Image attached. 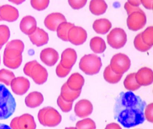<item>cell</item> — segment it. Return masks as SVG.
Segmentation results:
<instances>
[{
	"instance_id": "6da1fadb",
	"label": "cell",
	"mask_w": 153,
	"mask_h": 129,
	"mask_svg": "<svg viewBox=\"0 0 153 129\" xmlns=\"http://www.w3.org/2000/svg\"><path fill=\"white\" fill-rule=\"evenodd\" d=\"M146 102L131 91L121 92L115 99L114 118L125 128L134 127L144 122Z\"/></svg>"
},
{
	"instance_id": "7a4b0ae2",
	"label": "cell",
	"mask_w": 153,
	"mask_h": 129,
	"mask_svg": "<svg viewBox=\"0 0 153 129\" xmlns=\"http://www.w3.org/2000/svg\"><path fill=\"white\" fill-rule=\"evenodd\" d=\"M25 48L23 41L14 39L6 45L3 55V63L5 66L16 69L21 65L23 60L22 53Z\"/></svg>"
},
{
	"instance_id": "3957f363",
	"label": "cell",
	"mask_w": 153,
	"mask_h": 129,
	"mask_svg": "<svg viewBox=\"0 0 153 129\" xmlns=\"http://www.w3.org/2000/svg\"><path fill=\"white\" fill-rule=\"evenodd\" d=\"M16 100L10 91L0 84V120L9 118L16 110Z\"/></svg>"
},
{
	"instance_id": "277c9868",
	"label": "cell",
	"mask_w": 153,
	"mask_h": 129,
	"mask_svg": "<svg viewBox=\"0 0 153 129\" xmlns=\"http://www.w3.org/2000/svg\"><path fill=\"white\" fill-rule=\"evenodd\" d=\"M24 72L38 85L44 84L48 79L47 70L36 60L27 63L24 67Z\"/></svg>"
},
{
	"instance_id": "5b68a950",
	"label": "cell",
	"mask_w": 153,
	"mask_h": 129,
	"mask_svg": "<svg viewBox=\"0 0 153 129\" xmlns=\"http://www.w3.org/2000/svg\"><path fill=\"white\" fill-rule=\"evenodd\" d=\"M38 119L43 126L55 127L60 123L62 116L55 108L51 107H46L39 110Z\"/></svg>"
},
{
	"instance_id": "8992f818",
	"label": "cell",
	"mask_w": 153,
	"mask_h": 129,
	"mask_svg": "<svg viewBox=\"0 0 153 129\" xmlns=\"http://www.w3.org/2000/svg\"><path fill=\"white\" fill-rule=\"evenodd\" d=\"M102 66L101 58L94 54L85 55L80 59L79 63V69L89 75L98 73Z\"/></svg>"
},
{
	"instance_id": "52a82bcc",
	"label": "cell",
	"mask_w": 153,
	"mask_h": 129,
	"mask_svg": "<svg viewBox=\"0 0 153 129\" xmlns=\"http://www.w3.org/2000/svg\"><path fill=\"white\" fill-rule=\"evenodd\" d=\"M110 65L113 71L116 74L123 75L129 69L131 61L125 54L119 53L112 56Z\"/></svg>"
},
{
	"instance_id": "ba28073f",
	"label": "cell",
	"mask_w": 153,
	"mask_h": 129,
	"mask_svg": "<svg viewBox=\"0 0 153 129\" xmlns=\"http://www.w3.org/2000/svg\"><path fill=\"white\" fill-rule=\"evenodd\" d=\"M127 40V34L124 30L120 28L113 29L107 36V43L115 49H120L123 47Z\"/></svg>"
},
{
	"instance_id": "9c48e42d",
	"label": "cell",
	"mask_w": 153,
	"mask_h": 129,
	"mask_svg": "<svg viewBox=\"0 0 153 129\" xmlns=\"http://www.w3.org/2000/svg\"><path fill=\"white\" fill-rule=\"evenodd\" d=\"M12 129H36V125L32 115L24 114L12 119L10 124Z\"/></svg>"
},
{
	"instance_id": "30bf717a",
	"label": "cell",
	"mask_w": 153,
	"mask_h": 129,
	"mask_svg": "<svg viewBox=\"0 0 153 129\" xmlns=\"http://www.w3.org/2000/svg\"><path fill=\"white\" fill-rule=\"evenodd\" d=\"M146 16L142 10L132 13L128 16L127 24L130 30L137 31L144 27L146 23Z\"/></svg>"
},
{
	"instance_id": "8fae6325",
	"label": "cell",
	"mask_w": 153,
	"mask_h": 129,
	"mask_svg": "<svg viewBox=\"0 0 153 129\" xmlns=\"http://www.w3.org/2000/svg\"><path fill=\"white\" fill-rule=\"evenodd\" d=\"M87 38V33L83 28L74 26L70 30L68 34V41L75 45L84 44Z\"/></svg>"
},
{
	"instance_id": "7c38bea8",
	"label": "cell",
	"mask_w": 153,
	"mask_h": 129,
	"mask_svg": "<svg viewBox=\"0 0 153 129\" xmlns=\"http://www.w3.org/2000/svg\"><path fill=\"white\" fill-rule=\"evenodd\" d=\"M11 89L16 95L22 96L25 94L30 88V83L28 79L24 77H18L11 82Z\"/></svg>"
},
{
	"instance_id": "4fadbf2b",
	"label": "cell",
	"mask_w": 153,
	"mask_h": 129,
	"mask_svg": "<svg viewBox=\"0 0 153 129\" xmlns=\"http://www.w3.org/2000/svg\"><path fill=\"white\" fill-rule=\"evenodd\" d=\"M93 111L92 103L88 99L79 100L75 105L74 111L77 116L83 118L91 114Z\"/></svg>"
},
{
	"instance_id": "5bb4252c",
	"label": "cell",
	"mask_w": 153,
	"mask_h": 129,
	"mask_svg": "<svg viewBox=\"0 0 153 129\" xmlns=\"http://www.w3.org/2000/svg\"><path fill=\"white\" fill-rule=\"evenodd\" d=\"M65 22H67V20L62 13H53L46 16L45 19L44 24L48 29L52 31H55L61 23Z\"/></svg>"
},
{
	"instance_id": "9a60e30c",
	"label": "cell",
	"mask_w": 153,
	"mask_h": 129,
	"mask_svg": "<svg viewBox=\"0 0 153 129\" xmlns=\"http://www.w3.org/2000/svg\"><path fill=\"white\" fill-rule=\"evenodd\" d=\"M136 81L140 86H147L152 84L153 82L152 70L148 67L140 68L135 75Z\"/></svg>"
},
{
	"instance_id": "2e32d148",
	"label": "cell",
	"mask_w": 153,
	"mask_h": 129,
	"mask_svg": "<svg viewBox=\"0 0 153 129\" xmlns=\"http://www.w3.org/2000/svg\"><path fill=\"white\" fill-rule=\"evenodd\" d=\"M19 17L18 10L9 4L0 6V17L2 20L9 22L15 21Z\"/></svg>"
},
{
	"instance_id": "e0dca14e",
	"label": "cell",
	"mask_w": 153,
	"mask_h": 129,
	"mask_svg": "<svg viewBox=\"0 0 153 129\" xmlns=\"http://www.w3.org/2000/svg\"><path fill=\"white\" fill-rule=\"evenodd\" d=\"M77 57L76 52L74 49L67 48L62 53L60 64L64 68L71 69L76 61Z\"/></svg>"
},
{
	"instance_id": "ac0fdd59",
	"label": "cell",
	"mask_w": 153,
	"mask_h": 129,
	"mask_svg": "<svg viewBox=\"0 0 153 129\" xmlns=\"http://www.w3.org/2000/svg\"><path fill=\"white\" fill-rule=\"evenodd\" d=\"M42 62L49 66L54 65L59 60V55L55 49L51 47L45 48L40 53Z\"/></svg>"
},
{
	"instance_id": "d6986e66",
	"label": "cell",
	"mask_w": 153,
	"mask_h": 129,
	"mask_svg": "<svg viewBox=\"0 0 153 129\" xmlns=\"http://www.w3.org/2000/svg\"><path fill=\"white\" fill-rule=\"evenodd\" d=\"M37 28V22L34 17L30 15L25 16L21 20L20 28L21 31L26 35H29L33 33Z\"/></svg>"
},
{
	"instance_id": "ffe728a7",
	"label": "cell",
	"mask_w": 153,
	"mask_h": 129,
	"mask_svg": "<svg viewBox=\"0 0 153 129\" xmlns=\"http://www.w3.org/2000/svg\"><path fill=\"white\" fill-rule=\"evenodd\" d=\"M28 36L33 44L37 47L47 44L49 39L48 33L39 27L36 28L35 32Z\"/></svg>"
},
{
	"instance_id": "44dd1931",
	"label": "cell",
	"mask_w": 153,
	"mask_h": 129,
	"mask_svg": "<svg viewBox=\"0 0 153 129\" xmlns=\"http://www.w3.org/2000/svg\"><path fill=\"white\" fill-rule=\"evenodd\" d=\"M85 82L84 77L80 73H75L70 76L66 83L69 88L77 91L81 90Z\"/></svg>"
},
{
	"instance_id": "7402d4cb",
	"label": "cell",
	"mask_w": 153,
	"mask_h": 129,
	"mask_svg": "<svg viewBox=\"0 0 153 129\" xmlns=\"http://www.w3.org/2000/svg\"><path fill=\"white\" fill-rule=\"evenodd\" d=\"M43 101V96L41 92L38 91L31 92L25 99L26 105L30 108H35L39 106Z\"/></svg>"
},
{
	"instance_id": "603a6c76",
	"label": "cell",
	"mask_w": 153,
	"mask_h": 129,
	"mask_svg": "<svg viewBox=\"0 0 153 129\" xmlns=\"http://www.w3.org/2000/svg\"><path fill=\"white\" fill-rule=\"evenodd\" d=\"M112 24L111 22L106 19L96 20L93 23V27L96 32L100 34H105L111 29Z\"/></svg>"
},
{
	"instance_id": "cb8c5ba5",
	"label": "cell",
	"mask_w": 153,
	"mask_h": 129,
	"mask_svg": "<svg viewBox=\"0 0 153 129\" xmlns=\"http://www.w3.org/2000/svg\"><path fill=\"white\" fill-rule=\"evenodd\" d=\"M81 90L74 91L69 88L67 83H64L61 89L60 96L65 101L73 102L78 98L81 94Z\"/></svg>"
},
{
	"instance_id": "d4e9b609",
	"label": "cell",
	"mask_w": 153,
	"mask_h": 129,
	"mask_svg": "<svg viewBox=\"0 0 153 129\" xmlns=\"http://www.w3.org/2000/svg\"><path fill=\"white\" fill-rule=\"evenodd\" d=\"M107 7V4L103 0H94L90 1L89 10L93 14L100 15L105 12Z\"/></svg>"
},
{
	"instance_id": "484cf974",
	"label": "cell",
	"mask_w": 153,
	"mask_h": 129,
	"mask_svg": "<svg viewBox=\"0 0 153 129\" xmlns=\"http://www.w3.org/2000/svg\"><path fill=\"white\" fill-rule=\"evenodd\" d=\"M90 47L92 51L95 53H102L106 48V44L104 39L100 37H94L91 39Z\"/></svg>"
},
{
	"instance_id": "4316f807",
	"label": "cell",
	"mask_w": 153,
	"mask_h": 129,
	"mask_svg": "<svg viewBox=\"0 0 153 129\" xmlns=\"http://www.w3.org/2000/svg\"><path fill=\"white\" fill-rule=\"evenodd\" d=\"M75 26L73 23L70 22H63L61 23L57 29V36L62 40L64 41H68V34L71 27Z\"/></svg>"
},
{
	"instance_id": "83f0119b",
	"label": "cell",
	"mask_w": 153,
	"mask_h": 129,
	"mask_svg": "<svg viewBox=\"0 0 153 129\" xmlns=\"http://www.w3.org/2000/svg\"><path fill=\"white\" fill-rule=\"evenodd\" d=\"M123 75L116 74L113 71L110 64L105 69L103 73V77L105 80L111 84H115L120 81Z\"/></svg>"
},
{
	"instance_id": "f1b7e54d",
	"label": "cell",
	"mask_w": 153,
	"mask_h": 129,
	"mask_svg": "<svg viewBox=\"0 0 153 129\" xmlns=\"http://www.w3.org/2000/svg\"><path fill=\"white\" fill-rule=\"evenodd\" d=\"M135 75V73H130L125 78L123 82V85L126 89L131 91H134L138 89L141 87L137 82Z\"/></svg>"
},
{
	"instance_id": "f546056e",
	"label": "cell",
	"mask_w": 153,
	"mask_h": 129,
	"mask_svg": "<svg viewBox=\"0 0 153 129\" xmlns=\"http://www.w3.org/2000/svg\"><path fill=\"white\" fill-rule=\"evenodd\" d=\"M15 78V74L11 71L4 69L0 70V82L10 86L11 82Z\"/></svg>"
},
{
	"instance_id": "4dcf8cb0",
	"label": "cell",
	"mask_w": 153,
	"mask_h": 129,
	"mask_svg": "<svg viewBox=\"0 0 153 129\" xmlns=\"http://www.w3.org/2000/svg\"><path fill=\"white\" fill-rule=\"evenodd\" d=\"M141 39L147 45L152 47L153 45V27H148L144 31L140 33Z\"/></svg>"
},
{
	"instance_id": "1f68e13d",
	"label": "cell",
	"mask_w": 153,
	"mask_h": 129,
	"mask_svg": "<svg viewBox=\"0 0 153 129\" xmlns=\"http://www.w3.org/2000/svg\"><path fill=\"white\" fill-rule=\"evenodd\" d=\"M76 129H96V125L92 119L85 118L76 123Z\"/></svg>"
},
{
	"instance_id": "d6a6232c",
	"label": "cell",
	"mask_w": 153,
	"mask_h": 129,
	"mask_svg": "<svg viewBox=\"0 0 153 129\" xmlns=\"http://www.w3.org/2000/svg\"><path fill=\"white\" fill-rule=\"evenodd\" d=\"M10 37V30L7 25H0V46L6 44Z\"/></svg>"
},
{
	"instance_id": "836d02e7",
	"label": "cell",
	"mask_w": 153,
	"mask_h": 129,
	"mask_svg": "<svg viewBox=\"0 0 153 129\" xmlns=\"http://www.w3.org/2000/svg\"><path fill=\"white\" fill-rule=\"evenodd\" d=\"M134 45L135 48L137 50L142 52H145L146 51H148L152 47L147 45L143 42L141 39L140 33L138 34L135 37L134 40Z\"/></svg>"
},
{
	"instance_id": "e575fe53",
	"label": "cell",
	"mask_w": 153,
	"mask_h": 129,
	"mask_svg": "<svg viewBox=\"0 0 153 129\" xmlns=\"http://www.w3.org/2000/svg\"><path fill=\"white\" fill-rule=\"evenodd\" d=\"M73 102H68L65 101L61 96L58 97L57 99V104L62 112L64 113L69 112L72 109Z\"/></svg>"
},
{
	"instance_id": "d590c367",
	"label": "cell",
	"mask_w": 153,
	"mask_h": 129,
	"mask_svg": "<svg viewBox=\"0 0 153 129\" xmlns=\"http://www.w3.org/2000/svg\"><path fill=\"white\" fill-rule=\"evenodd\" d=\"M50 3L49 0H36L31 1V5L34 9L37 10H42L46 9Z\"/></svg>"
},
{
	"instance_id": "8d00e7d4",
	"label": "cell",
	"mask_w": 153,
	"mask_h": 129,
	"mask_svg": "<svg viewBox=\"0 0 153 129\" xmlns=\"http://www.w3.org/2000/svg\"><path fill=\"white\" fill-rule=\"evenodd\" d=\"M144 116L147 121L149 122H153V103L149 104L146 106L144 112Z\"/></svg>"
},
{
	"instance_id": "74e56055",
	"label": "cell",
	"mask_w": 153,
	"mask_h": 129,
	"mask_svg": "<svg viewBox=\"0 0 153 129\" xmlns=\"http://www.w3.org/2000/svg\"><path fill=\"white\" fill-rule=\"evenodd\" d=\"M71 69H67L62 66L60 64L57 65L56 69V73L57 76L60 78H64L69 73Z\"/></svg>"
},
{
	"instance_id": "f35d334b",
	"label": "cell",
	"mask_w": 153,
	"mask_h": 129,
	"mask_svg": "<svg viewBox=\"0 0 153 129\" xmlns=\"http://www.w3.org/2000/svg\"><path fill=\"white\" fill-rule=\"evenodd\" d=\"M68 1L72 9L79 10L83 8L85 5L87 1L86 0H69Z\"/></svg>"
},
{
	"instance_id": "ab89813d",
	"label": "cell",
	"mask_w": 153,
	"mask_h": 129,
	"mask_svg": "<svg viewBox=\"0 0 153 129\" xmlns=\"http://www.w3.org/2000/svg\"><path fill=\"white\" fill-rule=\"evenodd\" d=\"M124 9L126 10L128 15L132 13L141 10V9L139 7H136V6H132L131 4H130L128 1L125 3L124 6Z\"/></svg>"
},
{
	"instance_id": "60d3db41",
	"label": "cell",
	"mask_w": 153,
	"mask_h": 129,
	"mask_svg": "<svg viewBox=\"0 0 153 129\" xmlns=\"http://www.w3.org/2000/svg\"><path fill=\"white\" fill-rule=\"evenodd\" d=\"M140 2L146 9H148V10H152L153 0H149V1L142 0V1H140Z\"/></svg>"
},
{
	"instance_id": "b9f144b4",
	"label": "cell",
	"mask_w": 153,
	"mask_h": 129,
	"mask_svg": "<svg viewBox=\"0 0 153 129\" xmlns=\"http://www.w3.org/2000/svg\"><path fill=\"white\" fill-rule=\"evenodd\" d=\"M105 129H122V128L118 124L111 123L107 125Z\"/></svg>"
},
{
	"instance_id": "7bdbcfd3",
	"label": "cell",
	"mask_w": 153,
	"mask_h": 129,
	"mask_svg": "<svg viewBox=\"0 0 153 129\" xmlns=\"http://www.w3.org/2000/svg\"><path fill=\"white\" fill-rule=\"evenodd\" d=\"M128 2L131 4L132 6H136V7H139L140 5L141 4V2H140V1H128Z\"/></svg>"
},
{
	"instance_id": "ee69618b",
	"label": "cell",
	"mask_w": 153,
	"mask_h": 129,
	"mask_svg": "<svg viewBox=\"0 0 153 129\" xmlns=\"http://www.w3.org/2000/svg\"><path fill=\"white\" fill-rule=\"evenodd\" d=\"M0 129H12L7 125L0 123Z\"/></svg>"
},
{
	"instance_id": "f6af8a7d",
	"label": "cell",
	"mask_w": 153,
	"mask_h": 129,
	"mask_svg": "<svg viewBox=\"0 0 153 129\" xmlns=\"http://www.w3.org/2000/svg\"><path fill=\"white\" fill-rule=\"evenodd\" d=\"M10 1L16 4H18L22 3L23 2L25 1Z\"/></svg>"
},
{
	"instance_id": "bcb514c9",
	"label": "cell",
	"mask_w": 153,
	"mask_h": 129,
	"mask_svg": "<svg viewBox=\"0 0 153 129\" xmlns=\"http://www.w3.org/2000/svg\"><path fill=\"white\" fill-rule=\"evenodd\" d=\"M65 129H76V127H66Z\"/></svg>"
},
{
	"instance_id": "7dc6e473",
	"label": "cell",
	"mask_w": 153,
	"mask_h": 129,
	"mask_svg": "<svg viewBox=\"0 0 153 129\" xmlns=\"http://www.w3.org/2000/svg\"><path fill=\"white\" fill-rule=\"evenodd\" d=\"M1 48H2V47L0 46V50H1Z\"/></svg>"
},
{
	"instance_id": "c3c4849f",
	"label": "cell",
	"mask_w": 153,
	"mask_h": 129,
	"mask_svg": "<svg viewBox=\"0 0 153 129\" xmlns=\"http://www.w3.org/2000/svg\"><path fill=\"white\" fill-rule=\"evenodd\" d=\"M2 20H1V17H0V21H1Z\"/></svg>"
},
{
	"instance_id": "681fc988",
	"label": "cell",
	"mask_w": 153,
	"mask_h": 129,
	"mask_svg": "<svg viewBox=\"0 0 153 129\" xmlns=\"http://www.w3.org/2000/svg\"><path fill=\"white\" fill-rule=\"evenodd\" d=\"M0 63H1V56H0Z\"/></svg>"
}]
</instances>
